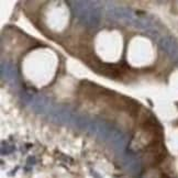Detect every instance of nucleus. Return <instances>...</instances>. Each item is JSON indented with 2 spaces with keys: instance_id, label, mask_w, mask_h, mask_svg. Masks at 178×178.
Instances as JSON below:
<instances>
[]
</instances>
